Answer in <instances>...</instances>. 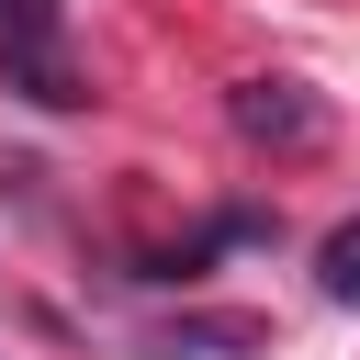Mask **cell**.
Here are the masks:
<instances>
[{
    "mask_svg": "<svg viewBox=\"0 0 360 360\" xmlns=\"http://www.w3.org/2000/svg\"><path fill=\"white\" fill-rule=\"evenodd\" d=\"M0 90L45 101V112H79L90 79L68 56V0H0Z\"/></svg>",
    "mask_w": 360,
    "mask_h": 360,
    "instance_id": "cell-1",
    "label": "cell"
},
{
    "mask_svg": "<svg viewBox=\"0 0 360 360\" xmlns=\"http://www.w3.org/2000/svg\"><path fill=\"white\" fill-rule=\"evenodd\" d=\"M225 124H236L248 146H315V135H326V101H315L304 79H236V90H225Z\"/></svg>",
    "mask_w": 360,
    "mask_h": 360,
    "instance_id": "cell-2",
    "label": "cell"
},
{
    "mask_svg": "<svg viewBox=\"0 0 360 360\" xmlns=\"http://www.w3.org/2000/svg\"><path fill=\"white\" fill-rule=\"evenodd\" d=\"M315 281H326V304H360V225H338L315 248Z\"/></svg>",
    "mask_w": 360,
    "mask_h": 360,
    "instance_id": "cell-3",
    "label": "cell"
}]
</instances>
